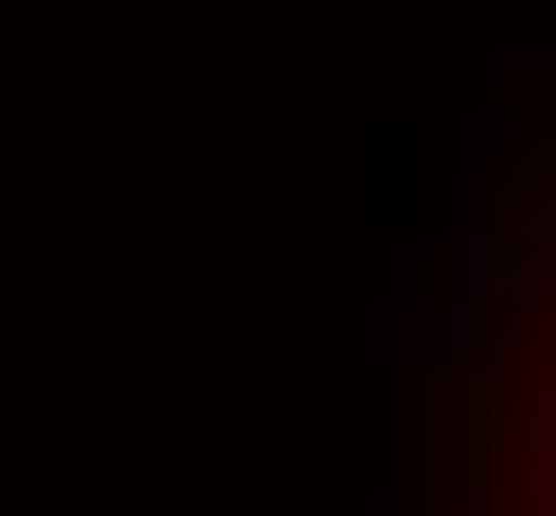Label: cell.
I'll list each match as a JSON object with an SVG mask.
<instances>
[{"label": "cell", "instance_id": "1", "mask_svg": "<svg viewBox=\"0 0 556 516\" xmlns=\"http://www.w3.org/2000/svg\"><path fill=\"white\" fill-rule=\"evenodd\" d=\"M462 350H469V357H477V350H485V310H477V302L462 310Z\"/></svg>", "mask_w": 556, "mask_h": 516}]
</instances>
